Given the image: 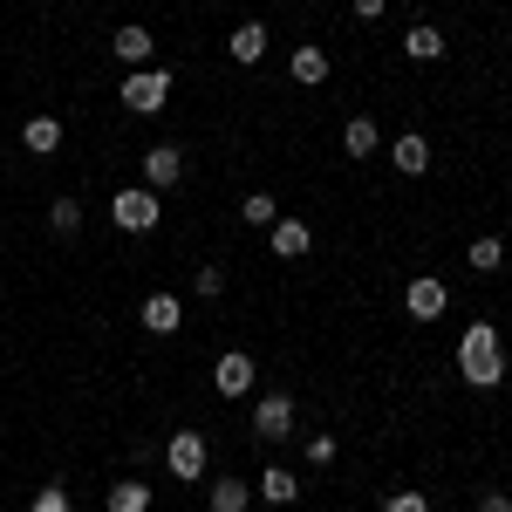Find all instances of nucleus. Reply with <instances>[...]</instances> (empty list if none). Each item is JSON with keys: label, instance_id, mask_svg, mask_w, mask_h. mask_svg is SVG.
<instances>
[{"label": "nucleus", "instance_id": "obj_1", "mask_svg": "<svg viewBox=\"0 0 512 512\" xmlns=\"http://www.w3.org/2000/svg\"><path fill=\"white\" fill-rule=\"evenodd\" d=\"M458 376H465L472 390H499V383H506V342H499L492 321H472V328L458 335Z\"/></svg>", "mask_w": 512, "mask_h": 512}, {"label": "nucleus", "instance_id": "obj_2", "mask_svg": "<svg viewBox=\"0 0 512 512\" xmlns=\"http://www.w3.org/2000/svg\"><path fill=\"white\" fill-rule=\"evenodd\" d=\"M117 96H123V110H130V117H158L164 103H171V69H164V62H151V69H130Z\"/></svg>", "mask_w": 512, "mask_h": 512}, {"label": "nucleus", "instance_id": "obj_3", "mask_svg": "<svg viewBox=\"0 0 512 512\" xmlns=\"http://www.w3.org/2000/svg\"><path fill=\"white\" fill-rule=\"evenodd\" d=\"M164 219V198L151 192V185H123L117 198H110V226L117 233H158Z\"/></svg>", "mask_w": 512, "mask_h": 512}, {"label": "nucleus", "instance_id": "obj_4", "mask_svg": "<svg viewBox=\"0 0 512 512\" xmlns=\"http://www.w3.org/2000/svg\"><path fill=\"white\" fill-rule=\"evenodd\" d=\"M205 465H212V444H205V431H171V444H164V472L171 478H205Z\"/></svg>", "mask_w": 512, "mask_h": 512}, {"label": "nucleus", "instance_id": "obj_5", "mask_svg": "<svg viewBox=\"0 0 512 512\" xmlns=\"http://www.w3.org/2000/svg\"><path fill=\"white\" fill-rule=\"evenodd\" d=\"M403 315L410 321H437V315H451V287L437 274H417L410 287H403Z\"/></svg>", "mask_w": 512, "mask_h": 512}, {"label": "nucleus", "instance_id": "obj_6", "mask_svg": "<svg viewBox=\"0 0 512 512\" xmlns=\"http://www.w3.org/2000/svg\"><path fill=\"white\" fill-rule=\"evenodd\" d=\"M253 437H267V444L294 437V396L287 390H267L260 403H253Z\"/></svg>", "mask_w": 512, "mask_h": 512}, {"label": "nucleus", "instance_id": "obj_7", "mask_svg": "<svg viewBox=\"0 0 512 512\" xmlns=\"http://www.w3.org/2000/svg\"><path fill=\"white\" fill-rule=\"evenodd\" d=\"M110 55H117L123 69H151V62H158V35L137 28V21H123L117 35H110Z\"/></svg>", "mask_w": 512, "mask_h": 512}, {"label": "nucleus", "instance_id": "obj_8", "mask_svg": "<svg viewBox=\"0 0 512 512\" xmlns=\"http://www.w3.org/2000/svg\"><path fill=\"white\" fill-rule=\"evenodd\" d=\"M212 383H219V396H246L253 383H260V362L246 349H226L219 362H212Z\"/></svg>", "mask_w": 512, "mask_h": 512}, {"label": "nucleus", "instance_id": "obj_9", "mask_svg": "<svg viewBox=\"0 0 512 512\" xmlns=\"http://www.w3.org/2000/svg\"><path fill=\"white\" fill-rule=\"evenodd\" d=\"M178 178H185V151H178V144H151V151H144V185L164 198Z\"/></svg>", "mask_w": 512, "mask_h": 512}, {"label": "nucleus", "instance_id": "obj_10", "mask_svg": "<svg viewBox=\"0 0 512 512\" xmlns=\"http://www.w3.org/2000/svg\"><path fill=\"white\" fill-rule=\"evenodd\" d=\"M390 164L403 171V178H424V171H431V137H424V130H403V137H390Z\"/></svg>", "mask_w": 512, "mask_h": 512}, {"label": "nucleus", "instance_id": "obj_11", "mask_svg": "<svg viewBox=\"0 0 512 512\" xmlns=\"http://www.w3.org/2000/svg\"><path fill=\"white\" fill-rule=\"evenodd\" d=\"M137 321H144L151 335H178V328H185V301H178V294H144Z\"/></svg>", "mask_w": 512, "mask_h": 512}, {"label": "nucleus", "instance_id": "obj_12", "mask_svg": "<svg viewBox=\"0 0 512 512\" xmlns=\"http://www.w3.org/2000/svg\"><path fill=\"white\" fill-rule=\"evenodd\" d=\"M287 76L301 82V89H315V82H328V48H321V41H301V48L287 55Z\"/></svg>", "mask_w": 512, "mask_h": 512}, {"label": "nucleus", "instance_id": "obj_13", "mask_svg": "<svg viewBox=\"0 0 512 512\" xmlns=\"http://www.w3.org/2000/svg\"><path fill=\"white\" fill-rule=\"evenodd\" d=\"M253 499H267V506H294V499H301V478L287 472V465H267V472L253 478Z\"/></svg>", "mask_w": 512, "mask_h": 512}, {"label": "nucleus", "instance_id": "obj_14", "mask_svg": "<svg viewBox=\"0 0 512 512\" xmlns=\"http://www.w3.org/2000/svg\"><path fill=\"white\" fill-rule=\"evenodd\" d=\"M267 21H239L233 35H226V55H233V62H246V69H253V62H260V55H267Z\"/></svg>", "mask_w": 512, "mask_h": 512}, {"label": "nucleus", "instance_id": "obj_15", "mask_svg": "<svg viewBox=\"0 0 512 512\" xmlns=\"http://www.w3.org/2000/svg\"><path fill=\"white\" fill-rule=\"evenodd\" d=\"M376 151H383V130H376L369 117L342 123V158H376Z\"/></svg>", "mask_w": 512, "mask_h": 512}, {"label": "nucleus", "instance_id": "obj_16", "mask_svg": "<svg viewBox=\"0 0 512 512\" xmlns=\"http://www.w3.org/2000/svg\"><path fill=\"white\" fill-rule=\"evenodd\" d=\"M267 233H274V253H280V260H308V246H315V233H308L301 219H274Z\"/></svg>", "mask_w": 512, "mask_h": 512}, {"label": "nucleus", "instance_id": "obj_17", "mask_svg": "<svg viewBox=\"0 0 512 512\" xmlns=\"http://www.w3.org/2000/svg\"><path fill=\"white\" fill-rule=\"evenodd\" d=\"M21 144H28L35 158L62 151V117H28V123H21Z\"/></svg>", "mask_w": 512, "mask_h": 512}, {"label": "nucleus", "instance_id": "obj_18", "mask_svg": "<svg viewBox=\"0 0 512 512\" xmlns=\"http://www.w3.org/2000/svg\"><path fill=\"white\" fill-rule=\"evenodd\" d=\"M465 267H472V274H499V267H506V239L499 233L472 239V246H465Z\"/></svg>", "mask_w": 512, "mask_h": 512}, {"label": "nucleus", "instance_id": "obj_19", "mask_svg": "<svg viewBox=\"0 0 512 512\" xmlns=\"http://www.w3.org/2000/svg\"><path fill=\"white\" fill-rule=\"evenodd\" d=\"M403 55H410V62H444V35H437L431 21H417V28L403 35Z\"/></svg>", "mask_w": 512, "mask_h": 512}, {"label": "nucleus", "instance_id": "obj_20", "mask_svg": "<svg viewBox=\"0 0 512 512\" xmlns=\"http://www.w3.org/2000/svg\"><path fill=\"white\" fill-rule=\"evenodd\" d=\"M110 512H151V485L144 478H117L110 485Z\"/></svg>", "mask_w": 512, "mask_h": 512}, {"label": "nucleus", "instance_id": "obj_21", "mask_svg": "<svg viewBox=\"0 0 512 512\" xmlns=\"http://www.w3.org/2000/svg\"><path fill=\"white\" fill-rule=\"evenodd\" d=\"M253 506V485H246V478H219V485H212V512H246Z\"/></svg>", "mask_w": 512, "mask_h": 512}, {"label": "nucleus", "instance_id": "obj_22", "mask_svg": "<svg viewBox=\"0 0 512 512\" xmlns=\"http://www.w3.org/2000/svg\"><path fill=\"white\" fill-rule=\"evenodd\" d=\"M239 219H246V226H274V219H280L274 192H246V198H239Z\"/></svg>", "mask_w": 512, "mask_h": 512}, {"label": "nucleus", "instance_id": "obj_23", "mask_svg": "<svg viewBox=\"0 0 512 512\" xmlns=\"http://www.w3.org/2000/svg\"><path fill=\"white\" fill-rule=\"evenodd\" d=\"M48 226H55L62 239H76L82 233V205L76 198H55V205H48Z\"/></svg>", "mask_w": 512, "mask_h": 512}, {"label": "nucleus", "instance_id": "obj_24", "mask_svg": "<svg viewBox=\"0 0 512 512\" xmlns=\"http://www.w3.org/2000/svg\"><path fill=\"white\" fill-rule=\"evenodd\" d=\"M192 294H198V301H219V294H226V267H219V260H212V267H198Z\"/></svg>", "mask_w": 512, "mask_h": 512}, {"label": "nucleus", "instance_id": "obj_25", "mask_svg": "<svg viewBox=\"0 0 512 512\" xmlns=\"http://www.w3.org/2000/svg\"><path fill=\"white\" fill-rule=\"evenodd\" d=\"M28 512H76V499H69V485H41L28 499Z\"/></svg>", "mask_w": 512, "mask_h": 512}, {"label": "nucleus", "instance_id": "obj_26", "mask_svg": "<svg viewBox=\"0 0 512 512\" xmlns=\"http://www.w3.org/2000/svg\"><path fill=\"white\" fill-rule=\"evenodd\" d=\"M335 451H342V444H335V431L308 437V465H335Z\"/></svg>", "mask_w": 512, "mask_h": 512}, {"label": "nucleus", "instance_id": "obj_27", "mask_svg": "<svg viewBox=\"0 0 512 512\" xmlns=\"http://www.w3.org/2000/svg\"><path fill=\"white\" fill-rule=\"evenodd\" d=\"M383 512H431V499H424V492H390Z\"/></svg>", "mask_w": 512, "mask_h": 512}, {"label": "nucleus", "instance_id": "obj_28", "mask_svg": "<svg viewBox=\"0 0 512 512\" xmlns=\"http://www.w3.org/2000/svg\"><path fill=\"white\" fill-rule=\"evenodd\" d=\"M355 7V21H383V7H390V0H349Z\"/></svg>", "mask_w": 512, "mask_h": 512}, {"label": "nucleus", "instance_id": "obj_29", "mask_svg": "<svg viewBox=\"0 0 512 512\" xmlns=\"http://www.w3.org/2000/svg\"><path fill=\"white\" fill-rule=\"evenodd\" d=\"M478 512H512V492H485V499H478Z\"/></svg>", "mask_w": 512, "mask_h": 512}]
</instances>
